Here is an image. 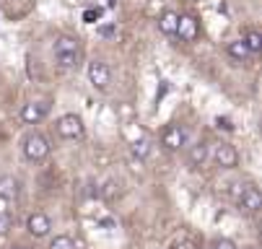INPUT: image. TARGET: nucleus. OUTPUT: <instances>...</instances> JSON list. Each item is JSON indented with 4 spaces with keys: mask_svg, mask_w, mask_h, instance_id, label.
I'll return each mask as SVG.
<instances>
[{
    "mask_svg": "<svg viewBox=\"0 0 262 249\" xmlns=\"http://www.w3.org/2000/svg\"><path fill=\"white\" fill-rule=\"evenodd\" d=\"M55 127H57V135L65 140H76L83 135V120L78 115H62Z\"/></svg>",
    "mask_w": 262,
    "mask_h": 249,
    "instance_id": "4",
    "label": "nucleus"
},
{
    "mask_svg": "<svg viewBox=\"0 0 262 249\" xmlns=\"http://www.w3.org/2000/svg\"><path fill=\"white\" fill-rule=\"evenodd\" d=\"M18 192H21V187H18L16 176H11V174L0 176V197H3V200H16Z\"/></svg>",
    "mask_w": 262,
    "mask_h": 249,
    "instance_id": "11",
    "label": "nucleus"
},
{
    "mask_svg": "<svg viewBox=\"0 0 262 249\" xmlns=\"http://www.w3.org/2000/svg\"><path fill=\"white\" fill-rule=\"evenodd\" d=\"M101 13H104L101 8H86V11H83V21H86V24H96V21L101 18Z\"/></svg>",
    "mask_w": 262,
    "mask_h": 249,
    "instance_id": "18",
    "label": "nucleus"
},
{
    "mask_svg": "<svg viewBox=\"0 0 262 249\" xmlns=\"http://www.w3.org/2000/svg\"><path fill=\"white\" fill-rule=\"evenodd\" d=\"M151 140L148 138H140V140H135V143L130 146V153H133V159H138V161H145L148 156H151Z\"/></svg>",
    "mask_w": 262,
    "mask_h": 249,
    "instance_id": "15",
    "label": "nucleus"
},
{
    "mask_svg": "<svg viewBox=\"0 0 262 249\" xmlns=\"http://www.w3.org/2000/svg\"><path fill=\"white\" fill-rule=\"evenodd\" d=\"M215 125H218V127H223V130H234V125H231V120H229V117H215Z\"/></svg>",
    "mask_w": 262,
    "mask_h": 249,
    "instance_id": "22",
    "label": "nucleus"
},
{
    "mask_svg": "<svg viewBox=\"0 0 262 249\" xmlns=\"http://www.w3.org/2000/svg\"><path fill=\"white\" fill-rule=\"evenodd\" d=\"M11 226H13L11 216H8V213H3V210H0V236H6V234L11 231Z\"/></svg>",
    "mask_w": 262,
    "mask_h": 249,
    "instance_id": "19",
    "label": "nucleus"
},
{
    "mask_svg": "<svg viewBox=\"0 0 262 249\" xmlns=\"http://www.w3.org/2000/svg\"><path fill=\"white\" fill-rule=\"evenodd\" d=\"M187 143V132L182 125H166L164 132H161V146L166 151H179L182 146Z\"/></svg>",
    "mask_w": 262,
    "mask_h": 249,
    "instance_id": "8",
    "label": "nucleus"
},
{
    "mask_svg": "<svg viewBox=\"0 0 262 249\" xmlns=\"http://www.w3.org/2000/svg\"><path fill=\"white\" fill-rule=\"evenodd\" d=\"M26 231H29L34 239H45V236H50V231H52V221H50V216H47V213H31V216L26 218Z\"/></svg>",
    "mask_w": 262,
    "mask_h": 249,
    "instance_id": "7",
    "label": "nucleus"
},
{
    "mask_svg": "<svg viewBox=\"0 0 262 249\" xmlns=\"http://www.w3.org/2000/svg\"><path fill=\"white\" fill-rule=\"evenodd\" d=\"M65 3V8H76V6H81V0H62Z\"/></svg>",
    "mask_w": 262,
    "mask_h": 249,
    "instance_id": "24",
    "label": "nucleus"
},
{
    "mask_svg": "<svg viewBox=\"0 0 262 249\" xmlns=\"http://www.w3.org/2000/svg\"><path fill=\"white\" fill-rule=\"evenodd\" d=\"M213 161L221 166V169H236L239 166V153L231 143H218L213 148Z\"/></svg>",
    "mask_w": 262,
    "mask_h": 249,
    "instance_id": "9",
    "label": "nucleus"
},
{
    "mask_svg": "<svg viewBox=\"0 0 262 249\" xmlns=\"http://www.w3.org/2000/svg\"><path fill=\"white\" fill-rule=\"evenodd\" d=\"M236 205H239L242 210H247V213H257V210L262 208V195H259V190H257L252 182L239 185V192H236Z\"/></svg>",
    "mask_w": 262,
    "mask_h": 249,
    "instance_id": "3",
    "label": "nucleus"
},
{
    "mask_svg": "<svg viewBox=\"0 0 262 249\" xmlns=\"http://www.w3.org/2000/svg\"><path fill=\"white\" fill-rule=\"evenodd\" d=\"M177 34H179V39H184V42H195L198 39V21L192 16H179Z\"/></svg>",
    "mask_w": 262,
    "mask_h": 249,
    "instance_id": "10",
    "label": "nucleus"
},
{
    "mask_svg": "<svg viewBox=\"0 0 262 249\" xmlns=\"http://www.w3.org/2000/svg\"><path fill=\"white\" fill-rule=\"evenodd\" d=\"M50 115V101L42 99V101H29L24 104V109H21V120L26 125H39L45 117Z\"/></svg>",
    "mask_w": 262,
    "mask_h": 249,
    "instance_id": "6",
    "label": "nucleus"
},
{
    "mask_svg": "<svg viewBox=\"0 0 262 249\" xmlns=\"http://www.w3.org/2000/svg\"><path fill=\"white\" fill-rule=\"evenodd\" d=\"M247 249H257V246H247Z\"/></svg>",
    "mask_w": 262,
    "mask_h": 249,
    "instance_id": "26",
    "label": "nucleus"
},
{
    "mask_svg": "<svg viewBox=\"0 0 262 249\" xmlns=\"http://www.w3.org/2000/svg\"><path fill=\"white\" fill-rule=\"evenodd\" d=\"M89 81H91V86L99 88V91L109 88V83H112V67H109L104 60L89 62Z\"/></svg>",
    "mask_w": 262,
    "mask_h": 249,
    "instance_id": "5",
    "label": "nucleus"
},
{
    "mask_svg": "<svg viewBox=\"0 0 262 249\" xmlns=\"http://www.w3.org/2000/svg\"><path fill=\"white\" fill-rule=\"evenodd\" d=\"M50 249H76V241H73L70 236H65V234H60L50 241Z\"/></svg>",
    "mask_w": 262,
    "mask_h": 249,
    "instance_id": "17",
    "label": "nucleus"
},
{
    "mask_svg": "<svg viewBox=\"0 0 262 249\" xmlns=\"http://www.w3.org/2000/svg\"><path fill=\"white\" fill-rule=\"evenodd\" d=\"M226 52H229V57L231 60H236V62H244V60H249V47L244 44V39H234V42H229L226 44Z\"/></svg>",
    "mask_w": 262,
    "mask_h": 249,
    "instance_id": "14",
    "label": "nucleus"
},
{
    "mask_svg": "<svg viewBox=\"0 0 262 249\" xmlns=\"http://www.w3.org/2000/svg\"><path fill=\"white\" fill-rule=\"evenodd\" d=\"M208 159H210V148H208V143H195V146H190V153H187V161H190V166H192V169L203 166Z\"/></svg>",
    "mask_w": 262,
    "mask_h": 249,
    "instance_id": "12",
    "label": "nucleus"
},
{
    "mask_svg": "<svg viewBox=\"0 0 262 249\" xmlns=\"http://www.w3.org/2000/svg\"><path fill=\"white\" fill-rule=\"evenodd\" d=\"M210 249H236V244H234L231 239H215V241L210 244Z\"/></svg>",
    "mask_w": 262,
    "mask_h": 249,
    "instance_id": "20",
    "label": "nucleus"
},
{
    "mask_svg": "<svg viewBox=\"0 0 262 249\" xmlns=\"http://www.w3.org/2000/svg\"><path fill=\"white\" fill-rule=\"evenodd\" d=\"M244 44L249 47L252 55H257V52L262 50V37H259V31H249L247 37H244Z\"/></svg>",
    "mask_w": 262,
    "mask_h": 249,
    "instance_id": "16",
    "label": "nucleus"
},
{
    "mask_svg": "<svg viewBox=\"0 0 262 249\" xmlns=\"http://www.w3.org/2000/svg\"><path fill=\"white\" fill-rule=\"evenodd\" d=\"M101 37H115V26H99Z\"/></svg>",
    "mask_w": 262,
    "mask_h": 249,
    "instance_id": "23",
    "label": "nucleus"
},
{
    "mask_svg": "<svg viewBox=\"0 0 262 249\" xmlns=\"http://www.w3.org/2000/svg\"><path fill=\"white\" fill-rule=\"evenodd\" d=\"M177 24H179V13H174V11H164L161 18H159V29L166 37H174L177 34Z\"/></svg>",
    "mask_w": 262,
    "mask_h": 249,
    "instance_id": "13",
    "label": "nucleus"
},
{
    "mask_svg": "<svg viewBox=\"0 0 262 249\" xmlns=\"http://www.w3.org/2000/svg\"><path fill=\"white\" fill-rule=\"evenodd\" d=\"M50 151H52V146H50V140H47L42 132H29V135L21 140V153H24V159L31 161V164L45 161V159L50 156Z\"/></svg>",
    "mask_w": 262,
    "mask_h": 249,
    "instance_id": "2",
    "label": "nucleus"
},
{
    "mask_svg": "<svg viewBox=\"0 0 262 249\" xmlns=\"http://www.w3.org/2000/svg\"><path fill=\"white\" fill-rule=\"evenodd\" d=\"M11 249H26V246H21V244H18V246H11Z\"/></svg>",
    "mask_w": 262,
    "mask_h": 249,
    "instance_id": "25",
    "label": "nucleus"
},
{
    "mask_svg": "<svg viewBox=\"0 0 262 249\" xmlns=\"http://www.w3.org/2000/svg\"><path fill=\"white\" fill-rule=\"evenodd\" d=\"M55 62L62 70H73L81 62V42L70 34H62V37L55 39Z\"/></svg>",
    "mask_w": 262,
    "mask_h": 249,
    "instance_id": "1",
    "label": "nucleus"
},
{
    "mask_svg": "<svg viewBox=\"0 0 262 249\" xmlns=\"http://www.w3.org/2000/svg\"><path fill=\"white\" fill-rule=\"evenodd\" d=\"M171 249H198V244L190 241V239H177V241L171 244Z\"/></svg>",
    "mask_w": 262,
    "mask_h": 249,
    "instance_id": "21",
    "label": "nucleus"
}]
</instances>
